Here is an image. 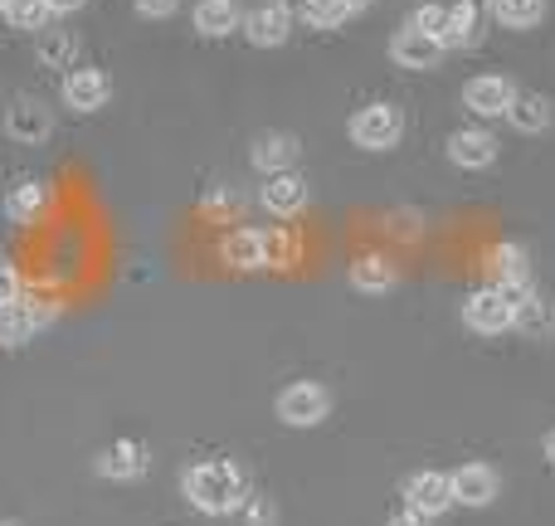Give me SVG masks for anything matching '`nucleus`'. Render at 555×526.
Here are the masks:
<instances>
[{
    "label": "nucleus",
    "mask_w": 555,
    "mask_h": 526,
    "mask_svg": "<svg viewBox=\"0 0 555 526\" xmlns=\"http://www.w3.org/2000/svg\"><path fill=\"white\" fill-rule=\"evenodd\" d=\"M185 498H191L195 512H205V517H230V512H240V502L249 498V478H244L240 463L230 459H205L195 463V469H185Z\"/></svg>",
    "instance_id": "obj_1"
},
{
    "label": "nucleus",
    "mask_w": 555,
    "mask_h": 526,
    "mask_svg": "<svg viewBox=\"0 0 555 526\" xmlns=\"http://www.w3.org/2000/svg\"><path fill=\"white\" fill-rule=\"evenodd\" d=\"M346 137H351L356 146H365V152H390L404 137V113L395 103H365L351 113Z\"/></svg>",
    "instance_id": "obj_2"
},
{
    "label": "nucleus",
    "mask_w": 555,
    "mask_h": 526,
    "mask_svg": "<svg viewBox=\"0 0 555 526\" xmlns=\"http://www.w3.org/2000/svg\"><path fill=\"white\" fill-rule=\"evenodd\" d=\"M326 410H332V395L317 381H293L278 395V420H283L287 429H312V424L326 420Z\"/></svg>",
    "instance_id": "obj_3"
},
{
    "label": "nucleus",
    "mask_w": 555,
    "mask_h": 526,
    "mask_svg": "<svg viewBox=\"0 0 555 526\" xmlns=\"http://www.w3.org/2000/svg\"><path fill=\"white\" fill-rule=\"evenodd\" d=\"M463 326L473 336H502L512 332V303L498 293V287H478V293L463 303Z\"/></svg>",
    "instance_id": "obj_4"
},
{
    "label": "nucleus",
    "mask_w": 555,
    "mask_h": 526,
    "mask_svg": "<svg viewBox=\"0 0 555 526\" xmlns=\"http://www.w3.org/2000/svg\"><path fill=\"white\" fill-rule=\"evenodd\" d=\"M49 132H54V113H49L39 98H15V103L5 107V137L20 146H39L49 142Z\"/></svg>",
    "instance_id": "obj_5"
},
{
    "label": "nucleus",
    "mask_w": 555,
    "mask_h": 526,
    "mask_svg": "<svg viewBox=\"0 0 555 526\" xmlns=\"http://www.w3.org/2000/svg\"><path fill=\"white\" fill-rule=\"evenodd\" d=\"M512 98H517V84L502 74H478L463 84V107H468L473 117H507Z\"/></svg>",
    "instance_id": "obj_6"
},
{
    "label": "nucleus",
    "mask_w": 555,
    "mask_h": 526,
    "mask_svg": "<svg viewBox=\"0 0 555 526\" xmlns=\"http://www.w3.org/2000/svg\"><path fill=\"white\" fill-rule=\"evenodd\" d=\"M54 312H59L54 303H25V297H20V303H5L0 307V346L29 342L39 326L54 322Z\"/></svg>",
    "instance_id": "obj_7"
},
{
    "label": "nucleus",
    "mask_w": 555,
    "mask_h": 526,
    "mask_svg": "<svg viewBox=\"0 0 555 526\" xmlns=\"http://www.w3.org/2000/svg\"><path fill=\"white\" fill-rule=\"evenodd\" d=\"M244 35H249L254 49H278V44H287V35H293V10H287L283 0L254 5L249 15H244Z\"/></svg>",
    "instance_id": "obj_8"
},
{
    "label": "nucleus",
    "mask_w": 555,
    "mask_h": 526,
    "mask_svg": "<svg viewBox=\"0 0 555 526\" xmlns=\"http://www.w3.org/2000/svg\"><path fill=\"white\" fill-rule=\"evenodd\" d=\"M107 98H113V78H107L103 68L83 64L64 78V107L68 113H98V107H107Z\"/></svg>",
    "instance_id": "obj_9"
},
{
    "label": "nucleus",
    "mask_w": 555,
    "mask_h": 526,
    "mask_svg": "<svg viewBox=\"0 0 555 526\" xmlns=\"http://www.w3.org/2000/svg\"><path fill=\"white\" fill-rule=\"evenodd\" d=\"M449 162L463 171H488L498 162V137L488 127H459V132H449Z\"/></svg>",
    "instance_id": "obj_10"
},
{
    "label": "nucleus",
    "mask_w": 555,
    "mask_h": 526,
    "mask_svg": "<svg viewBox=\"0 0 555 526\" xmlns=\"http://www.w3.org/2000/svg\"><path fill=\"white\" fill-rule=\"evenodd\" d=\"M259 201H263V210H269L273 220H297V215L307 210V181L297 171H278L259 191Z\"/></svg>",
    "instance_id": "obj_11"
},
{
    "label": "nucleus",
    "mask_w": 555,
    "mask_h": 526,
    "mask_svg": "<svg viewBox=\"0 0 555 526\" xmlns=\"http://www.w3.org/2000/svg\"><path fill=\"white\" fill-rule=\"evenodd\" d=\"M443 54H449V49L439 44V39H429V35H420V29H395V39H390V59L400 68H439L443 64Z\"/></svg>",
    "instance_id": "obj_12"
},
{
    "label": "nucleus",
    "mask_w": 555,
    "mask_h": 526,
    "mask_svg": "<svg viewBox=\"0 0 555 526\" xmlns=\"http://www.w3.org/2000/svg\"><path fill=\"white\" fill-rule=\"evenodd\" d=\"M146 469H152V459H146V444H137V439H117L98 453V473L113 483H137Z\"/></svg>",
    "instance_id": "obj_13"
},
{
    "label": "nucleus",
    "mask_w": 555,
    "mask_h": 526,
    "mask_svg": "<svg viewBox=\"0 0 555 526\" xmlns=\"http://www.w3.org/2000/svg\"><path fill=\"white\" fill-rule=\"evenodd\" d=\"M404 502H410V508H420L424 517H439V512H449V508H453V483H449V473H434V469L414 473V478L404 483Z\"/></svg>",
    "instance_id": "obj_14"
},
{
    "label": "nucleus",
    "mask_w": 555,
    "mask_h": 526,
    "mask_svg": "<svg viewBox=\"0 0 555 526\" xmlns=\"http://www.w3.org/2000/svg\"><path fill=\"white\" fill-rule=\"evenodd\" d=\"M453 502H463V508H492L498 502V473L488 469V463H463L459 473H453Z\"/></svg>",
    "instance_id": "obj_15"
},
{
    "label": "nucleus",
    "mask_w": 555,
    "mask_h": 526,
    "mask_svg": "<svg viewBox=\"0 0 555 526\" xmlns=\"http://www.w3.org/2000/svg\"><path fill=\"white\" fill-rule=\"evenodd\" d=\"M488 29V10L482 0H459L449 5V25H443V49H473Z\"/></svg>",
    "instance_id": "obj_16"
},
{
    "label": "nucleus",
    "mask_w": 555,
    "mask_h": 526,
    "mask_svg": "<svg viewBox=\"0 0 555 526\" xmlns=\"http://www.w3.org/2000/svg\"><path fill=\"white\" fill-rule=\"evenodd\" d=\"M191 25L205 39H224L234 29H244V10H240V0H195Z\"/></svg>",
    "instance_id": "obj_17"
},
{
    "label": "nucleus",
    "mask_w": 555,
    "mask_h": 526,
    "mask_svg": "<svg viewBox=\"0 0 555 526\" xmlns=\"http://www.w3.org/2000/svg\"><path fill=\"white\" fill-rule=\"evenodd\" d=\"M346 278H351L356 293L380 297V293H395V287H400V264H390L385 254H361Z\"/></svg>",
    "instance_id": "obj_18"
},
{
    "label": "nucleus",
    "mask_w": 555,
    "mask_h": 526,
    "mask_svg": "<svg viewBox=\"0 0 555 526\" xmlns=\"http://www.w3.org/2000/svg\"><path fill=\"white\" fill-rule=\"evenodd\" d=\"M512 332L531 336V342H546V336L555 332V303L531 287V293L521 297L517 307H512Z\"/></svg>",
    "instance_id": "obj_19"
},
{
    "label": "nucleus",
    "mask_w": 555,
    "mask_h": 526,
    "mask_svg": "<svg viewBox=\"0 0 555 526\" xmlns=\"http://www.w3.org/2000/svg\"><path fill=\"white\" fill-rule=\"evenodd\" d=\"M49 205H54V191H49L44 181H20L5 191V215L15 224H39Z\"/></svg>",
    "instance_id": "obj_20"
},
{
    "label": "nucleus",
    "mask_w": 555,
    "mask_h": 526,
    "mask_svg": "<svg viewBox=\"0 0 555 526\" xmlns=\"http://www.w3.org/2000/svg\"><path fill=\"white\" fill-rule=\"evenodd\" d=\"M297 156H302V142L287 132H263L259 142H254V166H259L263 176H278V171H293Z\"/></svg>",
    "instance_id": "obj_21"
},
{
    "label": "nucleus",
    "mask_w": 555,
    "mask_h": 526,
    "mask_svg": "<svg viewBox=\"0 0 555 526\" xmlns=\"http://www.w3.org/2000/svg\"><path fill=\"white\" fill-rule=\"evenodd\" d=\"M220 254H224V264L240 268V273H249V268H269V254H263V230H234V234H224Z\"/></svg>",
    "instance_id": "obj_22"
},
{
    "label": "nucleus",
    "mask_w": 555,
    "mask_h": 526,
    "mask_svg": "<svg viewBox=\"0 0 555 526\" xmlns=\"http://www.w3.org/2000/svg\"><path fill=\"white\" fill-rule=\"evenodd\" d=\"M551 117L555 113H551V103L541 93H517L512 98V107H507V123L517 127L521 137H541L551 127Z\"/></svg>",
    "instance_id": "obj_23"
},
{
    "label": "nucleus",
    "mask_w": 555,
    "mask_h": 526,
    "mask_svg": "<svg viewBox=\"0 0 555 526\" xmlns=\"http://www.w3.org/2000/svg\"><path fill=\"white\" fill-rule=\"evenodd\" d=\"M35 59L44 68H68L78 59V39L64 35V29H39V44H35Z\"/></svg>",
    "instance_id": "obj_24"
},
{
    "label": "nucleus",
    "mask_w": 555,
    "mask_h": 526,
    "mask_svg": "<svg viewBox=\"0 0 555 526\" xmlns=\"http://www.w3.org/2000/svg\"><path fill=\"white\" fill-rule=\"evenodd\" d=\"M546 15V0H492V20L507 29H537Z\"/></svg>",
    "instance_id": "obj_25"
},
{
    "label": "nucleus",
    "mask_w": 555,
    "mask_h": 526,
    "mask_svg": "<svg viewBox=\"0 0 555 526\" xmlns=\"http://www.w3.org/2000/svg\"><path fill=\"white\" fill-rule=\"evenodd\" d=\"M302 15L317 29H341L356 10H351V0H302Z\"/></svg>",
    "instance_id": "obj_26"
},
{
    "label": "nucleus",
    "mask_w": 555,
    "mask_h": 526,
    "mask_svg": "<svg viewBox=\"0 0 555 526\" xmlns=\"http://www.w3.org/2000/svg\"><path fill=\"white\" fill-rule=\"evenodd\" d=\"M410 29H420V35H429V39H439L443 44V25H449V5H439V0H424L420 10H414L410 20H404Z\"/></svg>",
    "instance_id": "obj_27"
},
{
    "label": "nucleus",
    "mask_w": 555,
    "mask_h": 526,
    "mask_svg": "<svg viewBox=\"0 0 555 526\" xmlns=\"http://www.w3.org/2000/svg\"><path fill=\"white\" fill-rule=\"evenodd\" d=\"M0 15H5L15 29H44L49 5H44V0H5V10H0Z\"/></svg>",
    "instance_id": "obj_28"
},
{
    "label": "nucleus",
    "mask_w": 555,
    "mask_h": 526,
    "mask_svg": "<svg viewBox=\"0 0 555 526\" xmlns=\"http://www.w3.org/2000/svg\"><path fill=\"white\" fill-rule=\"evenodd\" d=\"M263 254H269V268H287L297 259V240L287 230H269L263 234Z\"/></svg>",
    "instance_id": "obj_29"
},
{
    "label": "nucleus",
    "mask_w": 555,
    "mask_h": 526,
    "mask_svg": "<svg viewBox=\"0 0 555 526\" xmlns=\"http://www.w3.org/2000/svg\"><path fill=\"white\" fill-rule=\"evenodd\" d=\"M240 517H244V526H273V502L269 498H244Z\"/></svg>",
    "instance_id": "obj_30"
},
{
    "label": "nucleus",
    "mask_w": 555,
    "mask_h": 526,
    "mask_svg": "<svg viewBox=\"0 0 555 526\" xmlns=\"http://www.w3.org/2000/svg\"><path fill=\"white\" fill-rule=\"evenodd\" d=\"M132 5H137V15L142 20H166V15L181 10V0H132Z\"/></svg>",
    "instance_id": "obj_31"
},
{
    "label": "nucleus",
    "mask_w": 555,
    "mask_h": 526,
    "mask_svg": "<svg viewBox=\"0 0 555 526\" xmlns=\"http://www.w3.org/2000/svg\"><path fill=\"white\" fill-rule=\"evenodd\" d=\"M5 303H20V273L10 264H0V307Z\"/></svg>",
    "instance_id": "obj_32"
},
{
    "label": "nucleus",
    "mask_w": 555,
    "mask_h": 526,
    "mask_svg": "<svg viewBox=\"0 0 555 526\" xmlns=\"http://www.w3.org/2000/svg\"><path fill=\"white\" fill-rule=\"evenodd\" d=\"M434 517H424L420 508H410V502H400V508L390 512V526H429Z\"/></svg>",
    "instance_id": "obj_33"
},
{
    "label": "nucleus",
    "mask_w": 555,
    "mask_h": 526,
    "mask_svg": "<svg viewBox=\"0 0 555 526\" xmlns=\"http://www.w3.org/2000/svg\"><path fill=\"white\" fill-rule=\"evenodd\" d=\"M390 230L400 234V240H414V234H420V215H390Z\"/></svg>",
    "instance_id": "obj_34"
},
{
    "label": "nucleus",
    "mask_w": 555,
    "mask_h": 526,
    "mask_svg": "<svg viewBox=\"0 0 555 526\" xmlns=\"http://www.w3.org/2000/svg\"><path fill=\"white\" fill-rule=\"evenodd\" d=\"M49 15H74V10H83V0H44Z\"/></svg>",
    "instance_id": "obj_35"
},
{
    "label": "nucleus",
    "mask_w": 555,
    "mask_h": 526,
    "mask_svg": "<svg viewBox=\"0 0 555 526\" xmlns=\"http://www.w3.org/2000/svg\"><path fill=\"white\" fill-rule=\"evenodd\" d=\"M546 463H551V469H555V429L546 434Z\"/></svg>",
    "instance_id": "obj_36"
},
{
    "label": "nucleus",
    "mask_w": 555,
    "mask_h": 526,
    "mask_svg": "<svg viewBox=\"0 0 555 526\" xmlns=\"http://www.w3.org/2000/svg\"><path fill=\"white\" fill-rule=\"evenodd\" d=\"M365 5H375V0H351V10H365Z\"/></svg>",
    "instance_id": "obj_37"
},
{
    "label": "nucleus",
    "mask_w": 555,
    "mask_h": 526,
    "mask_svg": "<svg viewBox=\"0 0 555 526\" xmlns=\"http://www.w3.org/2000/svg\"><path fill=\"white\" fill-rule=\"evenodd\" d=\"M0 526H15V522H0Z\"/></svg>",
    "instance_id": "obj_38"
},
{
    "label": "nucleus",
    "mask_w": 555,
    "mask_h": 526,
    "mask_svg": "<svg viewBox=\"0 0 555 526\" xmlns=\"http://www.w3.org/2000/svg\"><path fill=\"white\" fill-rule=\"evenodd\" d=\"M0 10H5V0H0Z\"/></svg>",
    "instance_id": "obj_39"
}]
</instances>
